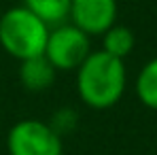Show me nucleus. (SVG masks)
Segmentation results:
<instances>
[{
    "label": "nucleus",
    "instance_id": "nucleus-1",
    "mask_svg": "<svg viewBox=\"0 0 157 155\" xmlns=\"http://www.w3.org/2000/svg\"><path fill=\"white\" fill-rule=\"evenodd\" d=\"M128 83L125 64L106 51H91L77 68V94L89 108L104 110L121 100Z\"/></svg>",
    "mask_w": 157,
    "mask_h": 155
},
{
    "label": "nucleus",
    "instance_id": "nucleus-2",
    "mask_svg": "<svg viewBox=\"0 0 157 155\" xmlns=\"http://www.w3.org/2000/svg\"><path fill=\"white\" fill-rule=\"evenodd\" d=\"M51 26L28 6H13L0 17V47L15 60L43 55Z\"/></svg>",
    "mask_w": 157,
    "mask_h": 155
},
{
    "label": "nucleus",
    "instance_id": "nucleus-3",
    "mask_svg": "<svg viewBox=\"0 0 157 155\" xmlns=\"http://www.w3.org/2000/svg\"><path fill=\"white\" fill-rule=\"evenodd\" d=\"M9 155H62L64 145L51 123L38 119H21L6 134Z\"/></svg>",
    "mask_w": 157,
    "mask_h": 155
},
{
    "label": "nucleus",
    "instance_id": "nucleus-4",
    "mask_svg": "<svg viewBox=\"0 0 157 155\" xmlns=\"http://www.w3.org/2000/svg\"><path fill=\"white\" fill-rule=\"evenodd\" d=\"M89 53H91L89 36L83 30L72 26L70 21L51 26L43 55L53 64L55 70H62V72L77 70Z\"/></svg>",
    "mask_w": 157,
    "mask_h": 155
},
{
    "label": "nucleus",
    "instance_id": "nucleus-5",
    "mask_svg": "<svg viewBox=\"0 0 157 155\" xmlns=\"http://www.w3.org/2000/svg\"><path fill=\"white\" fill-rule=\"evenodd\" d=\"M68 19L87 36H102L117 21V0H72Z\"/></svg>",
    "mask_w": 157,
    "mask_h": 155
},
{
    "label": "nucleus",
    "instance_id": "nucleus-6",
    "mask_svg": "<svg viewBox=\"0 0 157 155\" xmlns=\"http://www.w3.org/2000/svg\"><path fill=\"white\" fill-rule=\"evenodd\" d=\"M57 70L45 55H34L19 62V81L28 91H45L55 81Z\"/></svg>",
    "mask_w": 157,
    "mask_h": 155
},
{
    "label": "nucleus",
    "instance_id": "nucleus-7",
    "mask_svg": "<svg viewBox=\"0 0 157 155\" xmlns=\"http://www.w3.org/2000/svg\"><path fill=\"white\" fill-rule=\"evenodd\" d=\"M134 45H136V38H134V32L128 26L113 24L102 34V51H106L113 57L125 60L134 51Z\"/></svg>",
    "mask_w": 157,
    "mask_h": 155
},
{
    "label": "nucleus",
    "instance_id": "nucleus-8",
    "mask_svg": "<svg viewBox=\"0 0 157 155\" xmlns=\"http://www.w3.org/2000/svg\"><path fill=\"white\" fill-rule=\"evenodd\" d=\"M72 0H24V6H28L32 13H36L45 24L57 26L68 21Z\"/></svg>",
    "mask_w": 157,
    "mask_h": 155
},
{
    "label": "nucleus",
    "instance_id": "nucleus-9",
    "mask_svg": "<svg viewBox=\"0 0 157 155\" xmlns=\"http://www.w3.org/2000/svg\"><path fill=\"white\" fill-rule=\"evenodd\" d=\"M136 96L147 108L157 110V57L147 62L136 79Z\"/></svg>",
    "mask_w": 157,
    "mask_h": 155
}]
</instances>
